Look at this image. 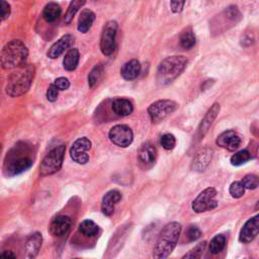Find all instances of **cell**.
Wrapping results in <instances>:
<instances>
[{
    "label": "cell",
    "instance_id": "33",
    "mask_svg": "<svg viewBox=\"0 0 259 259\" xmlns=\"http://www.w3.org/2000/svg\"><path fill=\"white\" fill-rule=\"evenodd\" d=\"M241 183L245 189H256L259 185V180L256 175L247 174L243 177Z\"/></svg>",
    "mask_w": 259,
    "mask_h": 259
},
{
    "label": "cell",
    "instance_id": "4",
    "mask_svg": "<svg viewBox=\"0 0 259 259\" xmlns=\"http://www.w3.org/2000/svg\"><path fill=\"white\" fill-rule=\"evenodd\" d=\"M187 59L184 56H171L164 59L157 69V82L160 85H168L178 78L187 66Z\"/></svg>",
    "mask_w": 259,
    "mask_h": 259
},
{
    "label": "cell",
    "instance_id": "19",
    "mask_svg": "<svg viewBox=\"0 0 259 259\" xmlns=\"http://www.w3.org/2000/svg\"><path fill=\"white\" fill-rule=\"evenodd\" d=\"M212 158V150L209 148H204L198 153H196L195 157L193 158L191 168L194 171L202 172L206 169V167L209 165Z\"/></svg>",
    "mask_w": 259,
    "mask_h": 259
},
{
    "label": "cell",
    "instance_id": "35",
    "mask_svg": "<svg viewBox=\"0 0 259 259\" xmlns=\"http://www.w3.org/2000/svg\"><path fill=\"white\" fill-rule=\"evenodd\" d=\"M160 143H161V146L163 147V149H165L167 151H170V150L174 149V147L176 145V139L172 134L168 133V134H165L161 137Z\"/></svg>",
    "mask_w": 259,
    "mask_h": 259
},
{
    "label": "cell",
    "instance_id": "26",
    "mask_svg": "<svg viewBox=\"0 0 259 259\" xmlns=\"http://www.w3.org/2000/svg\"><path fill=\"white\" fill-rule=\"evenodd\" d=\"M195 35L190 26L183 29L180 34V45L185 50H190L195 45Z\"/></svg>",
    "mask_w": 259,
    "mask_h": 259
},
{
    "label": "cell",
    "instance_id": "30",
    "mask_svg": "<svg viewBox=\"0 0 259 259\" xmlns=\"http://www.w3.org/2000/svg\"><path fill=\"white\" fill-rule=\"evenodd\" d=\"M79 231L86 237H93L98 232V226L91 220H85L79 225Z\"/></svg>",
    "mask_w": 259,
    "mask_h": 259
},
{
    "label": "cell",
    "instance_id": "22",
    "mask_svg": "<svg viewBox=\"0 0 259 259\" xmlns=\"http://www.w3.org/2000/svg\"><path fill=\"white\" fill-rule=\"evenodd\" d=\"M111 108L116 115L122 117L130 115L134 110L133 103L125 98H115L111 103Z\"/></svg>",
    "mask_w": 259,
    "mask_h": 259
},
{
    "label": "cell",
    "instance_id": "34",
    "mask_svg": "<svg viewBox=\"0 0 259 259\" xmlns=\"http://www.w3.org/2000/svg\"><path fill=\"white\" fill-rule=\"evenodd\" d=\"M206 247V241L198 243L194 248H192L188 253H186L182 258H200Z\"/></svg>",
    "mask_w": 259,
    "mask_h": 259
},
{
    "label": "cell",
    "instance_id": "32",
    "mask_svg": "<svg viewBox=\"0 0 259 259\" xmlns=\"http://www.w3.org/2000/svg\"><path fill=\"white\" fill-rule=\"evenodd\" d=\"M223 15L230 21L232 22H238L241 18H242V14L239 10V8L235 5H230L228 7L225 8V10L223 11Z\"/></svg>",
    "mask_w": 259,
    "mask_h": 259
},
{
    "label": "cell",
    "instance_id": "15",
    "mask_svg": "<svg viewBox=\"0 0 259 259\" xmlns=\"http://www.w3.org/2000/svg\"><path fill=\"white\" fill-rule=\"evenodd\" d=\"M72 225V221L67 215H57L50 225V233L55 237H62L68 233Z\"/></svg>",
    "mask_w": 259,
    "mask_h": 259
},
{
    "label": "cell",
    "instance_id": "12",
    "mask_svg": "<svg viewBox=\"0 0 259 259\" xmlns=\"http://www.w3.org/2000/svg\"><path fill=\"white\" fill-rule=\"evenodd\" d=\"M157 150L151 143L143 144L138 151V162L141 168L148 170L155 164Z\"/></svg>",
    "mask_w": 259,
    "mask_h": 259
},
{
    "label": "cell",
    "instance_id": "40",
    "mask_svg": "<svg viewBox=\"0 0 259 259\" xmlns=\"http://www.w3.org/2000/svg\"><path fill=\"white\" fill-rule=\"evenodd\" d=\"M185 5V0H170V8L173 13H180Z\"/></svg>",
    "mask_w": 259,
    "mask_h": 259
},
{
    "label": "cell",
    "instance_id": "2",
    "mask_svg": "<svg viewBox=\"0 0 259 259\" xmlns=\"http://www.w3.org/2000/svg\"><path fill=\"white\" fill-rule=\"evenodd\" d=\"M35 69L33 65L24 64L16 68L8 77L5 87L6 93L11 97L21 96L28 91L31 86Z\"/></svg>",
    "mask_w": 259,
    "mask_h": 259
},
{
    "label": "cell",
    "instance_id": "36",
    "mask_svg": "<svg viewBox=\"0 0 259 259\" xmlns=\"http://www.w3.org/2000/svg\"><path fill=\"white\" fill-rule=\"evenodd\" d=\"M229 192L232 195V197L234 198H240L244 195L245 193V188L242 185L241 181H235L230 185L229 188Z\"/></svg>",
    "mask_w": 259,
    "mask_h": 259
},
{
    "label": "cell",
    "instance_id": "9",
    "mask_svg": "<svg viewBox=\"0 0 259 259\" xmlns=\"http://www.w3.org/2000/svg\"><path fill=\"white\" fill-rule=\"evenodd\" d=\"M116 31L117 22L115 20L107 21L100 37V50L104 56H110L114 52Z\"/></svg>",
    "mask_w": 259,
    "mask_h": 259
},
{
    "label": "cell",
    "instance_id": "39",
    "mask_svg": "<svg viewBox=\"0 0 259 259\" xmlns=\"http://www.w3.org/2000/svg\"><path fill=\"white\" fill-rule=\"evenodd\" d=\"M58 94H59V89L56 87L54 83H52L47 90V99L51 102H54L57 100Z\"/></svg>",
    "mask_w": 259,
    "mask_h": 259
},
{
    "label": "cell",
    "instance_id": "17",
    "mask_svg": "<svg viewBox=\"0 0 259 259\" xmlns=\"http://www.w3.org/2000/svg\"><path fill=\"white\" fill-rule=\"evenodd\" d=\"M121 199V194L118 190L112 189L104 194L101 200V211L105 215H111L114 211L115 205Z\"/></svg>",
    "mask_w": 259,
    "mask_h": 259
},
{
    "label": "cell",
    "instance_id": "28",
    "mask_svg": "<svg viewBox=\"0 0 259 259\" xmlns=\"http://www.w3.org/2000/svg\"><path fill=\"white\" fill-rule=\"evenodd\" d=\"M225 247H226V237L222 234H219V235H215L210 240L208 249L211 254H219L224 250Z\"/></svg>",
    "mask_w": 259,
    "mask_h": 259
},
{
    "label": "cell",
    "instance_id": "20",
    "mask_svg": "<svg viewBox=\"0 0 259 259\" xmlns=\"http://www.w3.org/2000/svg\"><path fill=\"white\" fill-rule=\"evenodd\" d=\"M141 73V64L138 60L133 59L124 63L120 69V75L124 80L132 81Z\"/></svg>",
    "mask_w": 259,
    "mask_h": 259
},
{
    "label": "cell",
    "instance_id": "16",
    "mask_svg": "<svg viewBox=\"0 0 259 259\" xmlns=\"http://www.w3.org/2000/svg\"><path fill=\"white\" fill-rule=\"evenodd\" d=\"M74 41V37L71 34H65L62 37H60L55 44L52 45V47L49 49L47 56L50 59H56L60 57L66 50H68L71 45Z\"/></svg>",
    "mask_w": 259,
    "mask_h": 259
},
{
    "label": "cell",
    "instance_id": "7",
    "mask_svg": "<svg viewBox=\"0 0 259 259\" xmlns=\"http://www.w3.org/2000/svg\"><path fill=\"white\" fill-rule=\"evenodd\" d=\"M177 103L170 99H161L148 107V113L153 122H160L177 108Z\"/></svg>",
    "mask_w": 259,
    "mask_h": 259
},
{
    "label": "cell",
    "instance_id": "42",
    "mask_svg": "<svg viewBox=\"0 0 259 259\" xmlns=\"http://www.w3.org/2000/svg\"><path fill=\"white\" fill-rule=\"evenodd\" d=\"M240 42H241L242 47H250L254 42V37H253L252 34L246 33V34L242 35Z\"/></svg>",
    "mask_w": 259,
    "mask_h": 259
},
{
    "label": "cell",
    "instance_id": "37",
    "mask_svg": "<svg viewBox=\"0 0 259 259\" xmlns=\"http://www.w3.org/2000/svg\"><path fill=\"white\" fill-rule=\"evenodd\" d=\"M186 236L189 239V241L193 242V241H196V240H198L200 238L201 232H200V230L196 226H189V228L187 229Z\"/></svg>",
    "mask_w": 259,
    "mask_h": 259
},
{
    "label": "cell",
    "instance_id": "8",
    "mask_svg": "<svg viewBox=\"0 0 259 259\" xmlns=\"http://www.w3.org/2000/svg\"><path fill=\"white\" fill-rule=\"evenodd\" d=\"M217 195V190L213 187H208L202 190L196 198L192 201V209L197 212H204L207 210H211L217 207L218 201L214 199Z\"/></svg>",
    "mask_w": 259,
    "mask_h": 259
},
{
    "label": "cell",
    "instance_id": "14",
    "mask_svg": "<svg viewBox=\"0 0 259 259\" xmlns=\"http://www.w3.org/2000/svg\"><path fill=\"white\" fill-rule=\"evenodd\" d=\"M215 143L218 146L224 149H227L229 151H235L236 149L239 148L241 144V138L235 131L229 130L222 133L217 138Z\"/></svg>",
    "mask_w": 259,
    "mask_h": 259
},
{
    "label": "cell",
    "instance_id": "11",
    "mask_svg": "<svg viewBox=\"0 0 259 259\" xmlns=\"http://www.w3.org/2000/svg\"><path fill=\"white\" fill-rule=\"evenodd\" d=\"M91 149V141L86 137L77 139L71 149L70 156L72 160L78 164H86L89 161L88 151Z\"/></svg>",
    "mask_w": 259,
    "mask_h": 259
},
{
    "label": "cell",
    "instance_id": "43",
    "mask_svg": "<svg viewBox=\"0 0 259 259\" xmlns=\"http://www.w3.org/2000/svg\"><path fill=\"white\" fill-rule=\"evenodd\" d=\"M0 257L1 258H15L16 255L13 254L11 251H3L2 253H0Z\"/></svg>",
    "mask_w": 259,
    "mask_h": 259
},
{
    "label": "cell",
    "instance_id": "41",
    "mask_svg": "<svg viewBox=\"0 0 259 259\" xmlns=\"http://www.w3.org/2000/svg\"><path fill=\"white\" fill-rule=\"evenodd\" d=\"M54 84L56 85V87L59 89V91H63V90H67L70 87V82L67 78L65 77H59L54 81Z\"/></svg>",
    "mask_w": 259,
    "mask_h": 259
},
{
    "label": "cell",
    "instance_id": "21",
    "mask_svg": "<svg viewBox=\"0 0 259 259\" xmlns=\"http://www.w3.org/2000/svg\"><path fill=\"white\" fill-rule=\"evenodd\" d=\"M41 243H42L41 234H39L37 232L31 234L27 238L26 244H25L26 257L27 258H34L38 254V251L41 247Z\"/></svg>",
    "mask_w": 259,
    "mask_h": 259
},
{
    "label": "cell",
    "instance_id": "25",
    "mask_svg": "<svg viewBox=\"0 0 259 259\" xmlns=\"http://www.w3.org/2000/svg\"><path fill=\"white\" fill-rule=\"evenodd\" d=\"M61 15V7L55 2L48 3L42 11V16L47 22L56 21Z\"/></svg>",
    "mask_w": 259,
    "mask_h": 259
},
{
    "label": "cell",
    "instance_id": "3",
    "mask_svg": "<svg viewBox=\"0 0 259 259\" xmlns=\"http://www.w3.org/2000/svg\"><path fill=\"white\" fill-rule=\"evenodd\" d=\"M180 232L181 225L179 223L171 222L167 224L159 235L153 250V257L157 259L168 257L177 245Z\"/></svg>",
    "mask_w": 259,
    "mask_h": 259
},
{
    "label": "cell",
    "instance_id": "31",
    "mask_svg": "<svg viewBox=\"0 0 259 259\" xmlns=\"http://www.w3.org/2000/svg\"><path fill=\"white\" fill-rule=\"evenodd\" d=\"M251 159V153L248 150H241L237 153H235L231 159L230 162L233 166H241L248 162Z\"/></svg>",
    "mask_w": 259,
    "mask_h": 259
},
{
    "label": "cell",
    "instance_id": "10",
    "mask_svg": "<svg viewBox=\"0 0 259 259\" xmlns=\"http://www.w3.org/2000/svg\"><path fill=\"white\" fill-rule=\"evenodd\" d=\"M108 137L111 143L121 148H126L134 140L133 131L126 124H116L112 126L108 133Z\"/></svg>",
    "mask_w": 259,
    "mask_h": 259
},
{
    "label": "cell",
    "instance_id": "27",
    "mask_svg": "<svg viewBox=\"0 0 259 259\" xmlns=\"http://www.w3.org/2000/svg\"><path fill=\"white\" fill-rule=\"evenodd\" d=\"M103 66L101 64H98L93 67V69L90 71L88 75V85L90 88H94L97 86V84L100 82L103 76Z\"/></svg>",
    "mask_w": 259,
    "mask_h": 259
},
{
    "label": "cell",
    "instance_id": "24",
    "mask_svg": "<svg viewBox=\"0 0 259 259\" xmlns=\"http://www.w3.org/2000/svg\"><path fill=\"white\" fill-rule=\"evenodd\" d=\"M79 51L77 49H70L64 57L63 65L67 71H74L79 63Z\"/></svg>",
    "mask_w": 259,
    "mask_h": 259
},
{
    "label": "cell",
    "instance_id": "23",
    "mask_svg": "<svg viewBox=\"0 0 259 259\" xmlns=\"http://www.w3.org/2000/svg\"><path fill=\"white\" fill-rule=\"evenodd\" d=\"M94 20H95V13L92 10L90 9L82 10L77 23L78 30L80 32L86 33L91 28Z\"/></svg>",
    "mask_w": 259,
    "mask_h": 259
},
{
    "label": "cell",
    "instance_id": "29",
    "mask_svg": "<svg viewBox=\"0 0 259 259\" xmlns=\"http://www.w3.org/2000/svg\"><path fill=\"white\" fill-rule=\"evenodd\" d=\"M86 3V0H72L68 6V9L65 14V22L70 23L73 20L75 14L79 11V9Z\"/></svg>",
    "mask_w": 259,
    "mask_h": 259
},
{
    "label": "cell",
    "instance_id": "38",
    "mask_svg": "<svg viewBox=\"0 0 259 259\" xmlns=\"http://www.w3.org/2000/svg\"><path fill=\"white\" fill-rule=\"evenodd\" d=\"M10 5L5 0H0V21L6 19L10 15Z\"/></svg>",
    "mask_w": 259,
    "mask_h": 259
},
{
    "label": "cell",
    "instance_id": "18",
    "mask_svg": "<svg viewBox=\"0 0 259 259\" xmlns=\"http://www.w3.org/2000/svg\"><path fill=\"white\" fill-rule=\"evenodd\" d=\"M219 112H220V104L219 103H213L212 106L205 113L204 117L202 118V120H201V122L198 126V130H197L198 139H201V138L204 137V135L207 133L209 126L211 125L212 121L218 116Z\"/></svg>",
    "mask_w": 259,
    "mask_h": 259
},
{
    "label": "cell",
    "instance_id": "13",
    "mask_svg": "<svg viewBox=\"0 0 259 259\" xmlns=\"http://www.w3.org/2000/svg\"><path fill=\"white\" fill-rule=\"evenodd\" d=\"M258 233H259V217L255 215L249 219L244 224L239 234V240L240 242L245 244L250 243L257 237Z\"/></svg>",
    "mask_w": 259,
    "mask_h": 259
},
{
    "label": "cell",
    "instance_id": "5",
    "mask_svg": "<svg viewBox=\"0 0 259 259\" xmlns=\"http://www.w3.org/2000/svg\"><path fill=\"white\" fill-rule=\"evenodd\" d=\"M28 50L19 39L6 44L0 53V63L4 69H16L26 64Z\"/></svg>",
    "mask_w": 259,
    "mask_h": 259
},
{
    "label": "cell",
    "instance_id": "1",
    "mask_svg": "<svg viewBox=\"0 0 259 259\" xmlns=\"http://www.w3.org/2000/svg\"><path fill=\"white\" fill-rule=\"evenodd\" d=\"M35 151L31 144L19 142L6 154L3 163V173L7 177L16 176L28 170L33 164Z\"/></svg>",
    "mask_w": 259,
    "mask_h": 259
},
{
    "label": "cell",
    "instance_id": "6",
    "mask_svg": "<svg viewBox=\"0 0 259 259\" xmlns=\"http://www.w3.org/2000/svg\"><path fill=\"white\" fill-rule=\"evenodd\" d=\"M65 151V145H60L52 149L41 160L39 166V174L41 176H48L58 172L63 165Z\"/></svg>",
    "mask_w": 259,
    "mask_h": 259
}]
</instances>
